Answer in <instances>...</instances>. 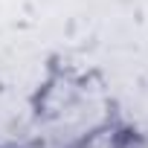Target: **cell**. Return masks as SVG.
<instances>
[{"mask_svg": "<svg viewBox=\"0 0 148 148\" xmlns=\"http://www.w3.org/2000/svg\"><path fill=\"white\" fill-rule=\"evenodd\" d=\"M122 134L113 131V128H99L93 134H87L84 139H79L73 148H122Z\"/></svg>", "mask_w": 148, "mask_h": 148, "instance_id": "obj_1", "label": "cell"}]
</instances>
